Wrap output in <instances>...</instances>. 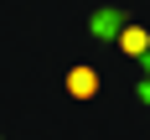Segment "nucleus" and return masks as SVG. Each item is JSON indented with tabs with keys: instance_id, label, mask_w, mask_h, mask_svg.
<instances>
[{
	"instance_id": "nucleus-2",
	"label": "nucleus",
	"mask_w": 150,
	"mask_h": 140,
	"mask_svg": "<svg viewBox=\"0 0 150 140\" xmlns=\"http://www.w3.org/2000/svg\"><path fill=\"white\" fill-rule=\"evenodd\" d=\"M119 47L129 52V57H140V52L150 47V31H145V26H124V31H119Z\"/></svg>"
},
{
	"instance_id": "nucleus-1",
	"label": "nucleus",
	"mask_w": 150,
	"mask_h": 140,
	"mask_svg": "<svg viewBox=\"0 0 150 140\" xmlns=\"http://www.w3.org/2000/svg\"><path fill=\"white\" fill-rule=\"evenodd\" d=\"M67 93H73V99H93V93H98V73H93L88 62H78L73 73H67Z\"/></svg>"
}]
</instances>
